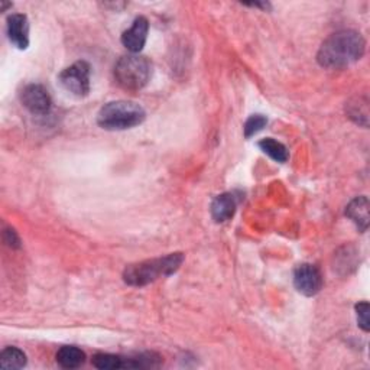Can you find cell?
<instances>
[{"label":"cell","mask_w":370,"mask_h":370,"mask_svg":"<svg viewBox=\"0 0 370 370\" xmlns=\"http://www.w3.org/2000/svg\"><path fill=\"white\" fill-rule=\"evenodd\" d=\"M152 77V64L146 57L129 54L115 66L116 83L128 91L142 90Z\"/></svg>","instance_id":"277c9868"},{"label":"cell","mask_w":370,"mask_h":370,"mask_svg":"<svg viewBox=\"0 0 370 370\" xmlns=\"http://www.w3.org/2000/svg\"><path fill=\"white\" fill-rule=\"evenodd\" d=\"M346 216L364 232L369 226V200L367 197L354 198L346 208Z\"/></svg>","instance_id":"8fae6325"},{"label":"cell","mask_w":370,"mask_h":370,"mask_svg":"<svg viewBox=\"0 0 370 370\" xmlns=\"http://www.w3.org/2000/svg\"><path fill=\"white\" fill-rule=\"evenodd\" d=\"M184 262L183 253H171L164 257L148 259L129 265L123 272V279L130 287H145L160 278L175 274Z\"/></svg>","instance_id":"7a4b0ae2"},{"label":"cell","mask_w":370,"mask_h":370,"mask_svg":"<svg viewBox=\"0 0 370 370\" xmlns=\"http://www.w3.org/2000/svg\"><path fill=\"white\" fill-rule=\"evenodd\" d=\"M21 101L25 108L38 116L49 113L52 100L48 90L41 84H29L21 93Z\"/></svg>","instance_id":"8992f818"},{"label":"cell","mask_w":370,"mask_h":370,"mask_svg":"<svg viewBox=\"0 0 370 370\" xmlns=\"http://www.w3.org/2000/svg\"><path fill=\"white\" fill-rule=\"evenodd\" d=\"M268 125V119L263 115H253L245 123V138H252Z\"/></svg>","instance_id":"2e32d148"},{"label":"cell","mask_w":370,"mask_h":370,"mask_svg":"<svg viewBox=\"0 0 370 370\" xmlns=\"http://www.w3.org/2000/svg\"><path fill=\"white\" fill-rule=\"evenodd\" d=\"M8 35L11 42L19 48L26 49L29 45V22L22 14H15L8 18Z\"/></svg>","instance_id":"9c48e42d"},{"label":"cell","mask_w":370,"mask_h":370,"mask_svg":"<svg viewBox=\"0 0 370 370\" xmlns=\"http://www.w3.org/2000/svg\"><path fill=\"white\" fill-rule=\"evenodd\" d=\"M61 86L77 97H86L90 93V66L86 61H77L60 74Z\"/></svg>","instance_id":"5b68a950"},{"label":"cell","mask_w":370,"mask_h":370,"mask_svg":"<svg viewBox=\"0 0 370 370\" xmlns=\"http://www.w3.org/2000/svg\"><path fill=\"white\" fill-rule=\"evenodd\" d=\"M294 285L301 294L307 297L319 294L323 288L322 272L317 267L309 265V263H302V265L297 267L294 272Z\"/></svg>","instance_id":"52a82bcc"},{"label":"cell","mask_w":370,"mask_h":370,"mask_svg":"<svg viewBox=\"0 0 370 370\" xmlns=\"http://www.w3.org/2000/svg\"><path fill=\"white\" fill-rule=\"evenodd\" d=\"M86 361V354L76 346H64L57 353V363L64 369H77Z\"/></svg>","instance_id":"7c38bea8"},{"label":"cell","mask_w":370,"mask_h":370,"mask_svg":"<svg viewBox=\"0 0 370 370\" xmlns=\"http://www.w3.org/2000/svg\"><path fill=\"white\" fill-rule=\"evenodd\" d=\"M236 197L230 192L217 195L211 202V217L216 223H225L230 220L236 213Z\"/></svg>","instance_id":"30bf717a"},{"label":"cell","mask_w":370,"mask_h":370,"mask_svg":"<svg viewBox=\"0 0 370 370\" xmlns=\"http://www.w3.org/2000/svg\"><path fill=\"white\" fill-rule=\"evenodd\" d=\"M356 312H357V322L359 326L363 332H369L370 330V324H369V304L366 301L359 302L356 305Z\"/></svg>","instance_id":"e0dca14e"},{"label":"cell","mask_w":370,"mask_h":370,"mask_svg":"<svg viewBox=\"0 0 370 370\" xmlns=\"http://www.w3.org/2000/svg\"><path fill=\"white\" fill-rule=\"evenodd\" d=\"M148 32H149V22L145 16H139L135 19L133 25L123 32L122 35V43L123 46L130 51L132 54H138L139 51H142V48L146 43V38H148Z\"/></svg>","instance_id":"ba28073f"},{"label":"cell","mask_w":370,"mask_h":370,"mask_svg":"<svg viewBox=\"0 0 370 370\" xmlns=\"http://www.w3.org/2000/svg\"><path fill=\"white\" fill-rule=\"evenodd\" d=\"M364 48L366 42L359 32L340 31L323 42L317 61L326 68H344L363 57Z\"/></svg>","instance_id":"6da1fadb"},{"label":"cell","mask_w":370,"mask_h":370,"mask_svg":"<svg viewBox=\"0 0 370 370\" xmlns=\"http://www.w3.org/2000/svg\"><path fill=\"white\" fill-rule=\"evenodd\" d=\"M26 366V354L16 347H6L0 353V367L2 369H22Z\"/></svg>","instance_id":"5bb4252c"},{"label":"cell","mask_w":370,"mask_h":370,"mask_svg":"<svg viewBox=\"0 0 370 370\" xmlns=\"http://www.w3.org/2000/svg\"><path fill=\"white\" fill-rule=\"evenodd\" d=\"M146 118L142 106L119 100L104 104L97 115V123L106 130H126L139 126Z\"/></svg>","instance_id":"3957f363"},{"label":"cell","mask_w":370,"mask_h":370,"mask_svg":"<svg viewBox=\"0 0 370 370\" xmlns=\"http://www.w3.org/2000/svg\"><path fill=\"white\" fill-rule=\"evenodd\" d=\"M259 148L265 152L267 155H269L274 161L277 163H287L289 158V152L287 149L285 145H282L281 142L275 140L274 138H267L259 142Z\"/></svg>","instance_id":"4fadbf2b"},{"label":"cell","mask_w":370,"mask_h":370,"mask_svg":"<svg viewBox=\"0 0 370 370\" xmlns=\"http://www.w3.org/2000/svg\"><path fill=\"white\" fill-rule=\"evenodd\" d=\"M93 366L101 370H113L123 367V357L109 354V353H98L93 357Z\"/></svg>","instance_id":"9a60e30c"},{"label":"cell","mask_w":370,"mask_h":370,"mask_svg":"<svg viewBox=\"0 0 370 370\" xmlns=\"http://www.w3.org/2000/svg\"><path fill=\"white\" fill-rule=\"evenodd\" d=\"M5 240L11 247H19L21 246V240H19L16 232L12 230V229L5 230Z\"/></svg>","instance_id":"ac0fdd59"}]
</instances>
